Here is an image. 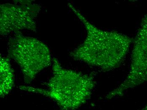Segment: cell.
<instances>
[{
	"mask_svg": "<svg viewBox=\"0 0 147 110\" xmlns=\"http://www.w3.org/2000/svg\"><path fill=\"white\" fill-rule=\"evenodd\" d=\"M69 7L84 25L87 36L82 44L70 53L74 59L82 61L103 71L120 67L129 51L132 38L115 31L99 29L89 22L72 4Z\"/></svg>",
	"mask_w": 147,
	"mask_h": 110,
	"instance_id": "6da1fadb",
	"label": "cell"
},
{
	"mask_svg": "<svg viewBox=\"0 0 147 110\" xmlns=\"http://www.w3.org/2000/svg\"><path fill=\"white\" fill-rule=\"evenodd\" d=\"M52 70L51 77L45 84L46 89L29 86H20L19 89L50 98L59 110H76L86 103L96 86L94 75L64 68L55 58Z\"/></svg>",
	"mask_w": 147,
	"mask_h": 110,
	"instance_id": "7a4b0ae2",
	"label": "cell"
},
{
	"mask_svg": "<svg viewBox=\"0 0 147 110\" xmlns=\"http://www.w3.org/2000/svg\"><path fill=\"white\" fill-rule=\"evenodd\" d=\"M8 47L9 58L18 64L24 82L27 84L53 63L50 49L46 45L36 38L23 35L21 32L14 33Z\"/></svg>",
	"mask_w": 147,
	"mask_h": 110,
	"instance_id": "3957f363",
	"label": "cell"
},
{
	"mask_svg": "<svg viewBox=\"0 0 147 110\" xmlns=\"http://www.w3.org/2000/svg\"><path fill=\"white\" fill-rule=\"evenodd\" d=\"M133 42L129 74L121 84L107 94V99L122 96L129 89L147 82V15L142 18Z\"/></svg>",
	"mask_w": 147,
	"mask_h": 110,
	"instance_id": "277c9868",
	"label": "cell"
},
{
	"mask_svg": "<svg viewBox=\"0 0 147 110\" xmlns=\"http://www.w3.org/2000/svg\"><path fill=\"white\" fill-rule=\"evenodd\" d=\"M41 10L32 1H16L0 6V33L6 36L21 30L36 32V20Z\"/></svg>",
	"mask_w": 147,
	"mask_h": 110,
	"instance_id": "5b68a950",
	"label": "cell"
},
{
	"mask_svg": "<svg viewBox=\"0 0 147 110\" xmlns=\"http://www.w3.org/2000/svg\"><path fill=\"white\" fill-rule=\"evenodd\" d=\"M9 58L0 57V96L5 97L13 89L15 78Z\"/></svg>",
	"mask_w": 147,
	"mask_h": 110,
	"instance_id": "8992f818",
	"label": "cell"
},
{
	"mask_svg": "<svg viewBox=\"0 0 147 110\" xmlns=\"http://www.w3.org/2000/svg\"><path fill=\"white\" fill-rule=\"evenodd\" d=\"M142 110H147V104L145 106V107L142 109Z\"/></svg>",
	"mask_w": 147,
	"mask_h": 110,
	"instance_id": "52a82bcc",
	"label": "cell"
}]
</instances>
